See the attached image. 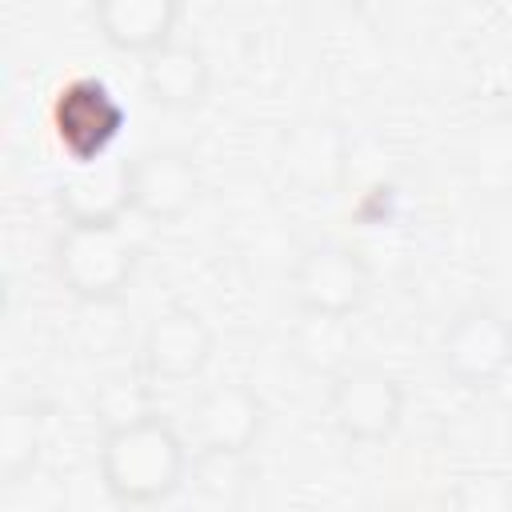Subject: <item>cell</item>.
<instances>
[{"mask_svg":"<svg viewBox=\"0 0 512 512\" xmlns=\"http://www.w3.org/2000/svg\"><path fill=\"white\" fill-rule=\"evenodd\" d=\"M92 20L112 48L152 56L156 48L176 40L180 4L176 0H100L92 8Z\"/></svg>","mask_w":512,"mask_h":512,"instance_id":"obj_12","label":"cell"},{"mask_svg":"<svg viewBox=\"0 0 512 512\" xmlns=\"http://www.w3.org/2000/svg\"><path fill=\"white\" fill-rule=\"evenodd\" d=\"M264 400L244 380L212 384L188 416V432L200 452L212 456H248L264 432Z\"/></svg>","mask_w":512,"mask_h":512,"instance_id":"obj_7","label":"cell"},{"mask_svg":"<svg viewBox=\"0 0 512 512\" xmlns=\"http://www.w3.org/2000/svg\"><path fill=\"white\" fill-rule=\"evenodd\" d=\"M340 156H344V140L336 132V124H296L288 136H284V168L304 180V184H332L336 172H340Z\"/></svg>","mask_w":512,"mask_h":512,"instance_id":"obj_14","label":"cell"},{"mask_svg":"<svg viewBox=\"0 0 512 512\" xmlns=\"http://www.w3.org/2000/svg\"><path fill=\"white\" fill-rule=\"evenodd\" d=\"M488 392H496V400L504 404V408H512V360L500 368V376L492 380V388Z\"/></svg>","mask_w":512,"mask_h":512,"instance_id":"obj_18","label":"cell"},{"mask_svg":"<svg viewBox=\"0 0 512 512\" xmlns=\"http://www.w3.org/2000/svg\"><path fill=\"white\" fill-rule=\"evenodd\" d=\"M288 288H292V300L300 312L352 320L368 300L372 272L356 248H348L340 240H320L296 256V264L288 272Z\"/></svg>","mask_w":512,"mask_h":512,"instance_id":"obj_3","label":"cell"},{"mask_svg":"<svg viewBox=\"0 0 512 512\" xmlns=\"http://www.w3.org/2000/svg\"><path fill=\"white\" fill-rule=\"evenodd\" d=\"M328 416L348 440L380 444L404 420V384L380 364H352L328 380Z\"/></svg>","mask_w":512,"mask_h":512,"instance_id":"obj_5","label":"cell"},{"mask_svg":"<svg viewBox=\"0 0 512 512\" xmlns=\"http://www.w3.org/2000/svg\"><path fill=\"white\" fill-rule=\"evenodd\" d=\"M44 452V408L32 400H12L0 416V476L20 484Z\"/></svg>","mask_w":512,"mask_h":512,"instance_id":"obj_15","label":"cell"},{"mask_svg":"<svg viewBox=\"0 0 512 512\" xmlns=\"http://www.w3.org/2000/svg\"><path fill=\"white\" fill-rule=\"evenodd\" d=\"M508 124H512V120H508Z\"/></svg>","mask_w":512,"mask_h":512,"instance_id":"obj_20","label":"cell"},{"mask_svg":"<svg viewBox=\"0 0 512 512\" xmlns=\"http://www.w3.org/2000/svg\"><path fill=\"white\" fill-rule=\"evenodd\" d=\"M216 336L196 308L172 304L156 312L140 336V364L152 380H192L208 368Z\"/></svg>","mask_w":512,"mask_h":512,"instance_id":"obj_9","label":"cell"},{"mask_svg":"<svg viewBox=\"0 0 512 512\" xmlns=\"http://www.w3.org/2000/svg\"><path fill=\"white\" fill-rule=\"evenodd\" d=\"M128 108L124 100L96 76L68 80L52 100V128L60 148L80 164H96L112 156V144L124 136Z\"/></svg>","mask_w":512,"mask_h":512,"instance_id":"obj_4","label":"cell"},{"mask_svg":"<svg viewBox=\"0 0 512 512\" xmlns=\"http://www.w3.org/2000/svg\"><path fill=\"white\" fill-rule=\"evenodd\" d=\"M512 360V324L484 304H472L440 332V364L464 388H492L500 368Z\"/></svg>","mask_w":512,"mask_h":512,"instance_id":"obj_6","label":"cell"},{"mask_svg":"<svg viewBox=\"0 0 512 512\" xmlns=\"http://www.w3.org/2000/svg\"><path fill=\"white\" fill-rule=\"evenodd\" d=\"M92 416L104 432H120V428H132L140 420H152L160 416L156 412V400H152V388L140 380V376H128V372H108L96 380L92 396Z\"/></svg>","mask_w":512,"mask_h":512,"instance_id":"obj_16","label":"cell"},{"mask_svg":"<svg viewBox=\"0 0 512 512\" xmlns=\"http://www.w3.org/2000/svg\"><path fill=\"white\" fill-rule=\"evenodd\" d=\"M376 512H420V508H412V504H384V508H376Z\"/></svg>","mask_w":512,"mask_h":512,"instance_id":"obj_19","label":"cell"},{"mask_svg":"<svg viewBox=\"0 0 512 512\" xmlns=\"http://www.w3.org/2000/svg\"><path fill=\"white\" fill-rule=\"evenodd\" d=\"M460 512H512V480L500 472H472L456 492Z\"/></svg>","mask_w":512,"mask_h":512,"instance_id":"obj_17","label":"cell"},{"mask_svg":"<svg viewBox=\"0 0 512 512\" xmlns=\"http://www.w3.org/2000/svg\"><path fill=\"white\" fill-rule=\"evenodd\" d=\"M100 480L116 504L152 508L176 496L188 480V444L164 420H140L100 436Z\"/></svg>","mask_w":512,"mask_h":512,"instance_id":"obj_1","label":"cell"},{"mask_svg":"<svg viewBox=\"0 0 512 512\" xmlns=\"http://www.w3.org/2000/svg\"><path fill=\"white\" fill-rule=\"evenodd\" d=\"M56 204L68 224H120L132 212V176L128 156H108L96 164H80L60 180Z\"/></svg>","mask_w":512,"mask_h":512,"instance_id":"obj_10","label":"cell"},{"mask_svg":"<svg viewBox=\"0 0 512 512\" xmlns=\"http://www.w3.org/2000/svg\"><path fill=\"white\" fill-rule=\"evenodd\" d=\"M52 268L80 304H108L124 296L136 248L120 224H64L52 244Z\"/></svg>","mask_w":512,"mask_h":512,"instance_id":"obj_2","label":"cell"},{"mask_svg":"<svg viewBox=\"0 0 512 512\" xmlns=\"http://www.w3.org/2000/svg\"><path fill=\"white\" fill-rule=\"evenodd\" d=\"M132 212L152 224H172L188 216L200 200V168L188 148H144L128 160Z\"/></svg>","mask_w":512,"mask_h":512,"instance_id":"obj_8","label":"cell"},{"mask_svg":"<svg viewBox=\"0 0 512 512\" xmlns=\"http://www.w3.org/2000/svg\"><path fill=\"white\" fill-rule=\"evenodd\" d=\"M288 344H292V356L300 360V368L332 380L344 368H352L356 332H352V320H344V316H312V312H300V320L292 324Z\"/></svg>","mask_w":512,"mask_h":512,"instance_id":"obj_13","label":"cell"},{"mask_svg":"<svg viewBox=\"0 0 512 512\" xmlns=\"http://www.w3.org/2000/svg\"><path fill=\"white\" fill-rule=\"evenodd\" d=\"M144 96L168 112H192L208 100L212 88V64L200 44L192 40H168L152 56H144L140 72Z\"/></svg>","mask_w":512,"mask_h":512,"instance_id":"obj_11","label":"cell"}]
</instances>
